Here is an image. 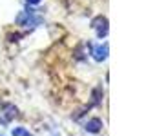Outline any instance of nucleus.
<instances>
[{
	"mask_svg": "<svg viewBox=\"0 0 146 136\" xmlns=\"http://www.w3.org/2000/svg\"><path fill=\"white\" fill-rule=\"evenodd\" d=\"M91 27L95 29V33H97L99 38H104V36L108 35V18L102 16V15L95 16L93 20H91Z\"/></svg>",
	"mask_w": 146,
	"mask_h": 136,
	"instance_id": "f257e3e1",
	"label": "nucleus"
},
{
	"mask_svg": "<svg viewBox=\"0 0 146 136\" xmlns=\"http://www.w3.org/2000/svg\"><path fill=\"white\" fill-rule=\"evenodd\" d=\"M15 22H17L18 26H35V24H38V22H40V18L35 16L33 9H27V11H22L20 15L17 16Z\"/></svg>",
	"mask_w": 146,
	"mask_h": 136,
	"instance_id": "f03ea898",
	"label": "nucleus"
},
{
	"mask_svg": "<svg viewBox=\"0 0 146 136\" xmlns=\"http://www.w3.org/2000/svg\"><path fill=\"white\" fill-rule=\"evenodd\" d=\"M91 54H93V58H95L97 62L106 60V56H108V44H104V45H95L93 51H91Z\"/></svg>",
	"mask_w": 146,
	"mask_h": 136,
	"instance_id": "7ed1b4c3",
	"label": "nucleus"
},
{
	"mask_svg": "<svg viewBox=\"0 0 146 136\" xmlns=\"http://www.w3.org/2000/svg\"><path fill=\"white\" fill-rule=\"evenodd\" d=\"M2 114H4V122L13 120V118L17 116V107H15V105H9V103H6V105L2 107Z\"/></svg>",
	"mask_w": 146,
	"mask_h": 136,
	"instance_id": "20e7f679",
	"label": "nucleus"
},
{
	"mask_svg": "<svg viewBox=\"0 0 146 136\" xmlns=\"http://www.w3.org/2000/svg\"><path fill=\"white\" fill-rule=\"evenodd\" d=\"M100 127H102V122H100L99 118H93V120H90L88 124H86V131H88V133H99Z\"/></svg>",
	"mask_w": 146,
	"mask_h": 136,
	"instance_id": "39448f33",
	"label": "nucleus"
},
{
	"mask_svg": "<svg viewBox=\"0 0 146 136\" xmlns=\"http://www.w3.org/2000/svg\"><path fill=\"white\" fill-rule=\"evenodd\" d=\"M13 136H33V134H31L29 131L22 129V127H15V129H13Z\"/></svg>",
	"mask_w": 146,
	"mask_h": 136,
	"instance_id": "423d86ee",
	"label": "nucleus"
},
{
	"mask_svg": "<svg viewBox=\"0 0 146 136\" xmlns=\"http://www.w3.org/2000/svg\"><path fill=\"white\" fill-rule=\"evenodd\" d=\"M26 2H27V4H31V6H35V4H38L40 0H26Z\"/></svg>",
	"mask_w": 146,
	"mask_h": 136,
	"instance_id": "0eeeda50",
	"label": "nucleus"
}]
</instances>
